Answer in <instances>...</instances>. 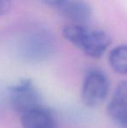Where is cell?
<instances>
[{
    "label": "cell",
    "instance_id": "30bf717a",
    "mask_svg": "<svg viewBox=\"0 0 127 128\" xmlns=\"http://www.w3.org/2000/svg\"><path fill=\"white\" fill-rule=\"evenodd\" d=\"M42 1L44 2V4H46L51 5V6H53V5L55 4V3H56L58 0H42Z\"/></svg>",
    "mask_w": 127,
    "mask_h": 128
},
{
    "label": "cell",
    "instance_id": "52a82bcc",
    "mask_svg": "<svg viewBox=\"0 0 127 128\" xmlns=\"http://www.w3.org/2000/svg\"><path fill=\"white\" fill-rule=\"evenodd\" d=\"M21 125L23 128H58L54 115L43 106L21 115Z\"/></svg>",
    "mask_w": 127,
    "mask_h": 128
},
{
    "label": "cell",
    "instance_id": "3957f363",
    "mask_svg": "<svg viewBox=\"0 0 127 128\" xmlns=\"http://www.w3.org/2000/svg\"><path fill=\"white\" fill-rule=\"evenodd\" d=\"M111 89L108 77L98 69H91L83 80L81 98L88 107H97L105 101Z\"/></svg>",
    "mask_w": 127,
    "mask_h": 128
},
{
    "label": "cell",
    "instance_id": "6da1fadb",
    "mask_svg": "<svg viewBox=\"0 0 127 128\" xmlns=\"http://www.w3.org/2000/svg\"><path fill=\"white\" fill-rule=\"evenodd\" d=\"M62 35L68 42L92 58H101L112 44V38L106 32L87 24H66L63 27Z\"/></svg>",
    "mask_w": 127,
    "mask_h": 128
},
{
    "label": "cell",
    "instance_id": "8992f818",
    "mask_svg": "<svg viewBox=\"0 0 127 128\" xmlns=\"http://www.w3.org/2000/svg\"><path fill=\"white\" fill-rule=\"evenodd\" d=\"M106 112L119 127L127 128V80L119 83L107 104Z\"/></svg>",
    "mask_w": 127,
    "mask_h": 128
},
{
    "label": "cell",
    "instance_id": "9c48e42d",
    "mask_svg": "<svg viewBox=\"0 0 127 128\" xmlns=\"http://www.w3.org/2000/svg\"><path fill=\"white\" fill-rule=\"evenodd\" d=\"M11 6L10 0H0V17L5 15Z\"/></svg>",
    "mask_w": 127,
    "mask_h": 128
},
{
    "label": "cell",
    "instance_id": "ba28073f",
    "mask_svg": "<svg viewBox=\"0 0 127 128\" xmlns=\"http://www.w3.org/2000/svg\"><path fill=\"white\" fill-rule=\"evenodd\" d=\"M108 62L115 72L127 75V44L117 46L108 54Z\"/></svg>",
    "mask_w": 127,
    "mask_h": 128
},
{
    "label": "cell",
    "instance_id": "7a4b0ae2",
    "mask_svg": "<svg viewBox=\"0 0 127 128\" xmlns=\"http://www.w3.org/2000/svg\"><path fill=\"white\" fill-rule=\"evenodd\" d=\"M54 40L45 30H32L22 39L19 47L20 55L24 60L38 63L47 59L54 50Z\"/></svg>",
    "mask_w": 127,
    "mask_h": 128
},
{
    "label": "cell",
    "instance_id": "277c9868",
    "mask_svg": "<svg viewBox=\"0 0 127 128\" xmlns=\"http://www.w3.org/2000/svg\"><path fill=\"white\" fill-rule=\"evenodd\" d=\"M8 92L12 109L20 115L42 106L40 92L30 78L21 79L17 84L10 86Z\"/></svg>",
    "mask_w": 127,
    "mask_h": 128
},
{
    "label": "cell",
    "instance_id": "5b68a950",
    "mask_svg": "<svg viewBox=\"0 0 127 128\" xmlns=\"http://www.w3.org/2000/svg\"><path fill=\"white\" fill-rule=\"evenodd\" d=\"M53 8L72 24H87L92 18V8L87 0H58Z\"/></svg>",
    "mask_w": 127,
    "mask_h": 128
}]
</instances>
